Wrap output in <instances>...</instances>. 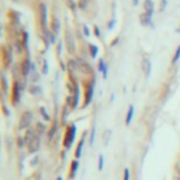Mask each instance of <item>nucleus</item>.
Segmentation results:
<instances>
[{
    "instance_id": "obj_1",
    "label": "nucleus",
    "mask_w": 180,
    "mask_h": 180,
    "mask_svg": "<svg viewBox=\"0 0 180 180\" xmlns=\"http://www.w3.org/2000/svg\"><path fill=\"white\" fill-rule=\"evenodd\" d=\"M75 138V127H70V131H69V137H66V141H65V145L66 146H70L72 145V141Z\"/></svg>"
},
{
    "instance_id": "obj_2",
    "label": "nucleus",
    "mask_w": 180,
    "mask_h": 180,
    "mask_svg": "<svg viewBox=\"0 0 180 180\" xmlns=\"http://www.w3.org/2000/svg\"><path fill=\"white\" fill-rule=\"evenodd\" d=\"M145 9H146V14L149 16H152V13H154V3L151 1V0H145Z\"/></svg>"
},
{
    "instance_id": "obj_3",
    "label": "nucleus",
    "mask_w": 180,
    "mask_h": 180,
    "mask_svg": "<svg viewBox=\"0 0 180 180\" xmlns=\"http://www.w3.org/2000/svg\"><path fill=\"white\" fill-rule=\"evenodd\" d=\"M30 118H31V114L30 113L24 114V118H21V127H27L30 124Z\"/></svg>"
},
{
    "instance_id": "obj_4",
    "label": "nucleus",
    "mask_w": 180,
    "mask_h": 180,
    "mask_svg": "<svg viewBox=\"0 0 180 180\" xmlns=\"http://www.w3.org/2000/svg\"><path fill=\"white\" fill-rule=\"evenodd\" d=\"M145 73H146V76L151 75V62H149L148 59L145 61Z\"/></svg>"
},
{
    "instance_id": "obj_5",
    "label": "nucleus",
    "mask_w": 180,
    "mask_h": 180,
    "mask_svg": "<svg viewBox=\"0 0 180 180\" xmlns=\"http://www.w3.org/2000/svg\"><path fill=\"white\" fill-rule=\"evenodd\" d=\"M132 114H134V107L131 106V107H130V111H128V116H127V124H130V122H131Z\"/></svg>"
},
{
    "instance_id": "obj_6",
    "label": "nucleus",
    "mask_w": 180,
    "mask_h": 180,
    "mask_svg": "<svg viewBox=\"0 0 180 180\" xmlns=\"http://www.w3.org/2000/svg\"><path fill=\"white\" fill-rule=\"evenodd\" d=\"M179 58H180V47L177 48V51H176V55H175V58H173V64H176Z\"/></svg>"
},
{
    "instance_id": "obj_7",
    "label": "nucleus",
    "mask_w": 180,
    "mask_h": 180,
    "mask_svg": "<svg viewBox=\"0 0 180 180\" xmlns=\"http://www.w3.org/2000/svg\"><path fill=\"white\" fill-rule=\"evenodd\" d=\"M103 165H104V158L100 156V158H99V170L103 169Z\"/></svg>"
},
{
    "instance_id": "obj_8",
    "label": "nucleus",
    "mask_w": 180,
    "mask_h": 180,
    "mask_svg": "<svg viewBox=\"0 0 180 180\" xmlns=\"http://www.w3.org/2000/svg\"><path fill=\"white\" fill-rule=\"evenodd\" d=\"M100 70H103V73H104V76H106V75H107L106 66H104V62H103V61H100Z\"/></svg>"
},
{
    "instance_id": "obj_9",
    "label": "nucleus",
    "mask_w": 180,
    "mask_h": 180,
    "mask_svg": "<svg viewBox=\"0 0 180 180\" xmlns=\"http://www.w3.org/2000/svg\"><path fill=\"white\" fill-rule=\"evenodd\" d=\"M76 168H78V162H73V165H72V176L75 175V172H76Z\"/></svg>"
},
{
    "instance_id": "obj_10",
    "label": "nucleus",
    "mask_w": 180,
    "mask_h": 180,
    "mask_svg": "<svg viewBox=\"0 0 180 180\" xmlns=\"http://www.w3.org/2000/svg\"><path fill=\"white\" fill-rule=\"evenodd\" d=\"M80 154H82V142H80V145L78 146V151H76V156H80Z\"/></svg>"
},
{
    "instance_id": "obj_11",
    "label": "nucleus",
    "mask_w": 180,
    "mask_h": 180,
    "mask_svg": "<svg viewBox=\"0 0 180 180\" xmlns=\"http://www.w3.org/2000/svg\"><path fill=\"white\" fill-rule=\"evenodd\" d=\"M124 180H130V170L125 169V177H124Z\"/></svg>"
},
{
    "instance_id": "obj_12",
    "label": "nucleus",
    "mask_w": 180,
    "mask_h": 180,
    "mask_svg": "<svg viewBox=\"0 0 180 180\" xmlns=\"http://www.w3.org/2000/svg\"><path fill=\"white\" fill-rule=\"evenodd\" d=\"M91 51H93V53H91V55H93V56H96V52H97V48H96L94 45H91Z\"/></svg>"
},
{
    "instance_id": "obj_13",
    "label": "nucleus",
    "mask_w": 180,
    "mask_h": 180,
    "mask_svg": "<svg viewBox=\"0 0 180 180\" xmlns=\"http://www.w3.org/2000/svg\"><path fill=\"white\" fill-rule=\"evenodd\" d=\"M134 3H135V4H137V3H138V0H134Z\"/></svg>"
},
{
    "instance_id": "obj_14",
    "label": "nucleus",
    "mask_w": 180,
    "mask_h": 180,
    "mask_svg": "<svg viewBox=\"0 0 180 180\" xmlns=\"http://www.w3.org/2000/svg\"><path fill=\"white\" fill-rule=\"evenodd\" d=\"M179 31H180V30H179Z\"/></svg>"
}]
</instances>
